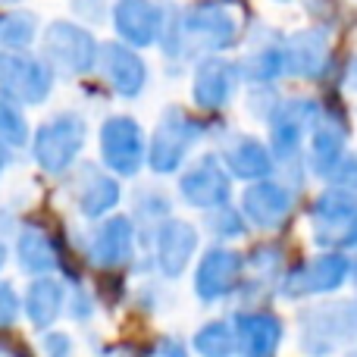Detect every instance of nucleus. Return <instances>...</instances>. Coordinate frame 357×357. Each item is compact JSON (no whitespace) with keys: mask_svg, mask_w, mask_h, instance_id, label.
Masks as SVG:
<instances>
[{"mask_svg":"<svg viewBox=\"0 0 357 357\" xmlns=\"http://www.w3.org/2000/svg\"><path fill=\"white\" fill-rule=\"evenodd\" d=\"M241 38V16L232 0H197L185 10H169L160 47L167 60L185 63L235 47Z\"/></svg>","mask_w":357,"mask_h":357,"instance_id":"f257e3e1","label":"nucleus"},{"mask_svg":"<svg viewBox=\"0 0 357 357\" xmlns=\"http://www.w3.org/2000/svg\"><path fill=\"white\" fill-rule=\"evenodd\" d=\"M357 345V298L310 304L298 314V348L304 357H333Z\"/></svg>","mask_w":357,"mask_h":357,"instance_id":"f03ea898","label":"nucleus"},{"mask_svg":"<svg viewBox=\"0 0 357 357\" xmlns=\"http://www.w3.org/2000/svg\"><path fill=\"white\" fill-rule=\"evenodd\" d=\"M88 142V123L79 110H56L31 135V157L47 176H63L79 163Z\"/></svg>","mask_w":357,"mask_h":357,"instance_id":"7ed1b4c3","label":"nucleus"},{"mask_svg":"<svg viewBox=\"0 0 357 357\" xmlns=\"http://www.w3.org/2000/svg\"><path fill=\"white\" fill-rule=\"evenodd\" d=\"M204 138V123L185 107H167L148 138V169L154 176H173L188 163L195 144Z\"/></svg>","mask_w":357,"mask_h":357,"instance_id":"20e7f679","label":"nucleus"},{"mask_svg":"<svg viewBox=\"0 0 357 357\" xmlns=\"http://www.w3.org/2000/svg\"><path fill=\"white\" fill-rule=\"evenodd\" d=\"M98 38L85 25L56 19L41 31V56L63 79H82L98 69Z\"/></svg>","mask_w":357,"mask_h":357,"instance_id":"39448f33","label":"nucleus"},{"mask_svg":"<svg viewBox=\"0 0 357 357\" xmlns=\"http://www.w3.org/2000/svg\"><path fill=\"white\" fill-rule=\"evenodd\" d=\"M323 107L314 98H282L273 116L266 119L270 126V151L276 157V167H295L301 163L304 144H307L314 126L320 123Z\"/></svg>","mask_w":357,"mask_h":357,"instance_id":"423d86ee","label":"nucleus"},{"mask_svg":"<svg viewBox=\"0 0 357 357\" xmlns=\"http://www.w3.org/2000/svg\"><path fill=\"white\" fill-rule=\"evenodd\" d=\"M310 235L314 245L326 251H348L357 248V191L329 185L310 204Z\"/></svg>","mask_w":357,"mask_h":357,"instance_id":"0eeeda50","label":"nucleus"},{"mask_svg":"<svg viewBox=\"0 0 357 357\" xmlns=\"http://www.w3.org/2000/svg\"><path fill=\"white\" fill-rule=\"evenodd\" d=\"M100 163L116 178H135L148 163V138L135 116L113 113L100 123L98 132Z\"/></svg>","mask_w":357,"mask_h":357,"instance_id":"6e6552de","label":"nucleus"},{"mask_svg":"<svg viewBox=\"0 0 357 357\" xmlns=\"http://www.w3.org/2000/svg\"><path fill=\"white\" fill-rule=\"evenodd\" d=\"M56 73L41 54L29 50H3L0 54V94L22 107H41L54 91Z\"/></svg>","mask_w":357,"mask_h":357,"instance_id":"1a4fd4ad","label":"nucleus"},{"mask_svg":"<svg viewBox=\"0 0 357 357\" xmlns=\"http://www.w3.org/2000/svg\"><path fill=\"white\" fill-rule=\"evenodd\" d=\"M85 254L98 270L116 273L135 264L138 257V222L129 213H110L94 222L88 232Z\"/></svg>","mask_w":357,"mask_h":357,"instance_id":"9d476101","label":"nucleus"},{"mask_svg":"<svg viewBox=\"0 0 357 357\" xmlns=\"http://www.w3.org/2000/svg\"><path fill=\"white\" fill-rule=\"evenodd\" d=\"M351 279V260L342 251H326L320 257H310L298 264L279 279V295L289 301H301V298L314 295H329L339 291L342 285Z\"/></svg>","mask_w":357,"mask_h":357,"instance_id":"9b49d317","label":"nucleus"},{"mask_svg":"<svg viewBox=\"0 0 357 357\" xmlns=\"http://www.w3.org/2000/svg\"><path fill=\"white\" fill-rule=\"evenodd\" d=\"M69 201L79 210V216L98 222L119 207L123 185L107 167H98L91 160L75 163L73 173H69Z\"/></svg>","mask_w":357,"mask_h":357,"instance_id":"f8f14e48","label":"nucleus"},{"mask_svg":"<svg viewBox=\"0 0 357 357\" xmlns=\"http://www.w3.org/2000/svg\"><path fill=\"white\" fill-rule=\"evenodd\" d=\"M245 282V257L226 245H213L201 254L195 266V295L201 304H220L238 295Z\"/></svg>","mask_w":357,"mask_h":357,"instance_id":"ddd939ff","label":"nucleus"},{"mask_svg":"<svg viewBox=\"0 0 357 357\" xmlns=\"http://www.w3.org/2000/svg\"><path fill=\"white\" fill-rule=\"evenodd\" d=\"M178 197L195 210H213L232 197V176L216 154H201L178 173Z\"/></svg>","mask_w":357,"mask_h":357,"instance_id":"4468645a","label":"nucleus"},{"mask_svg":"<svg viewBox=\"0 0 357 357\" xmlns=\"http://www.w3.org/2000/svg\"><path fill=\"white\" fill-rule=\"evenodd\" d=\"M238 85H241V69L235 60H229L222 54L201 56L195 63V75H191V100L204 113L226 110L232 104Z\"/></svg>","mask_w":357,"mask_h":357,"instance_id":"2eb2a0df","label":"nucleus"},{"mask_svg":"<svg viewBox=\"0 0 357 357\" xmlns=\"http://www.w3.org/2000/svg\"><path fill=\"white\" fill-rule=\"evenodd\" d=\"M167 19L169 10L160 6L157 0H116L110 10V22L116 38L135 50L160 44Z\"/></svg>","mask_w":357,"mask_h":357,"instance_id":"dca6fc26","label":"nucleus"},{"mask_svg":"<svg viewBox=\"0 0 357 357\" xmlns=\"http://www.w3.org/2000/svg\"><path fill=\"white\" fill-rule=\"evenodd\" d=\"M98 73H100V79H104V85L126 100L138 98V94L148 88V79H151V69H148V63H144V56L138 54L135 47L123 44L119 38L100 44Z\"/></svg>","mask_w":357,"mask_h":357,"instance_id":"f3484780","label":"nucleus"},{"mask_svg":"<svg viewBox=\"0 0 357 357\" xmlns=\"http://www.w3.org/2000/svg\"><path fill=\"white\" fill-rule=\"evenodd\" d=\"M197 241H201L197 226L169 216V220H163L160 226L154 229V235H151V264L157 266V273H160L163 279H178L188 270L191 260H195Z\"/></svg>","mask_w":357,"mask_h":357,"instance_id":"a211bd4d","label":"nucleus"},{"mask_svg":"<svg viewBox=\"0 0 357 357\" xmlns=\"http://www.w3.org/2000/svg\"><path fill=\"white\" fill-rule=\"evenodd\" d=\"M216 157L229 169V176L248 185L260 182V178H273L276 173V157H273L270 144H264L257 135H248V132H226L220 138Z\"/></svg>","mask_w":357,"mask_h":357,"instance_id":"6ab92c4d","label":"nucleus"},{"mask_svg":"<svg viewBox=\"0 0 357 357\" xmlns=\"http://www.w3.org/2000/svg\"><path fill=\"white\" fill-rule=\"evenodd\" d=\"M235 326V357H279L285 339V323L266 307H241L232 317Z\"/></svg>","mask_w":357,"mask_h":357,"instance_id":"aec40b11","label":"nucleus"},{"mask_svg":"<svg viewBox=\"0 0 357 357\" xmlns=\"http://www.w3.org/2000/svg\"><path fill=\"white\" fill-rule=\"evenodd\" d=\"M291 188L276 178H260L251 182L241 195V213H245L248 226L260 229V232H276L285 226V220L291 216Z\"/></svg>","mask_w":357,"mask_h":357,"instance_id":"412c9836","label":"nucleus"},{"mask_svg":"<svg viewBox=\"0 0 357 357\" xmlns=\"http://www.w3.org/2000/svg\"><path fill=\"white\" fill-rule=\"evenodd\" d=\"M348 157V126L342 116L323 110L320 123L314 126L307 138V151H304V167L307 173H314L317 178L329 182V176L335 173L342 160Z\"/></svg>","mask_w":357,"mask_h":357,"instance_id":"4be33fe9","label":"nucleus"},{"mask_svg":"<svg viewBox=\"0 0 357 357\" xmlns=\"http://www.w3.org/2000/svg\"><path fill=\"white\" fill-rule=\"evenodd\" d=\"M285 75L304 82L323 79L329 69V35L323 29H301L282 38Z\"/></svg>","mask_w":357,"mask_h":357,"instance_id":"5701e85b","label":"nucleus"},{"mask_svg":"<svg viewBox=\"0 0 357 357\" xmlns=\"http://www.w3.org/2000/svg\"><path fill=\"white\" fill-rule=\"evenodd\" d=\"M16 264L22 273L35 276H54L63 266V248L56 235L41 222H25L16 235Z\"/></svg>","mask_w":357,"mask_h":357,"instance_id":"b1692460","label":"nucleus"},{"mask_svg":"<svg viewBox=\"0 0 357 357\" xmlns=\"http://www.w3.org/2000/svg\"><path fill=\"white\" fill-rule=\"evenodd\" d=\"M66 295L69 289L56 276H35L22 295V314L38 333L50 329L60 314H66Z\"/></svg>","mask_w":357,"mask_h":357,"instance_id":"393cba45","label":"nucleus"},{"mask_svg":"<svg viewBox=\"0 0 357 357\" xmlns=\"http://www.w3.org/2000/svg\"><path fill=\"white\" fill-rule=\"evenodd\" d=\"M241 82L248 85H273L285 75V60H282V38L270 35L260 44H251L245 56L238 60Z\"/></svg>","mask_w":357,"mask_h":357,"instance_id":"a878e982","label":"nucleus"},{"mask_svg":"<svg viewBox=\"0 0 357 357\" xmlns=\"http://www.w3.org/2000/svg\"><path fill=\"white\" fill-rule=\"evenodd\" d=\"M132 220L142 222L138 229H148L151 235H154V229L160 226L163 220H169L173 216V201H169V195L163 188H157V185H142V188L132 195Z\"/></svg>","mask_w":357,"mask_h":357,"instance_id":"bb28decb","label":"nucleus"},{"mask_svg":"<svg viewBox=\"0 0 357 357\" xmlns=\"http://www.w3.org/2000/svg\"><path fill=\"white\" fill-rule=\"evenodd\" d=\"M41 22L31 10H10L0 16V47L3 50H29L41 38Z\"/></svg>","mask_w":357,"mask_h":357,"instance_id":"cd10ccee","label":"nucleus"},{"mask_svg":"<svg viewBox=\"0 0 357 357\" xmlns=\"http://www.w3.org/2000/svg\"><path fill=\"white\" fill-rule=\"evenodd\" d=\"M191 348H195L197 357H235L238 354V348H235V326L229 320L204 323L195 333V339H191Z\"/></svg>","mask_w":357,"mask_h":357,"instance_id":"c85d7f7f","label":"nucleus"},{"mask_svg":"<svg viewBox=\"0 0 357 357\" xmlns=\"http://www.w3.org/2000/svg\"><path fill=\"white\" fill-rule=\"evenodd\" d=\"M29 138H31V132H29V119H25L22 104L0 94V142L6 148H25Z\"/></svg>","mask_w":357,"mask_h":357,"instance_id":"c756f323","label":"nucleus"},{"mask_svg":"<svg viewBox=\"0 0 357 357\" xmlns=\"http://www.w3.org/2000/svg\"><path fill=\"white\" fill-rule=\"evenodd\" d=\"M204 229H207L216 241H235L248 232V220L232 204H222V207H213L204 213Z\"/></svg>","mask_w":357,"mask_h":357,"instance_id":"7c9ffc66","label":"nucleus"},{"mask_svg":"<svg viewBox=\"0 0 357 357\" xmlns=\"http://www.w3.org/2000/svg\"><path fill=\"white\" fill-rule=\"evenodd\" d=\"M19 314H22V298H19L16 285L0 279V333L16 326Z\"/></svg>","mask_w":357,"mask_h":357,"instance_id":"2f4dec72","label":"nucleus"},{"mask_svg":"<svg viewBox=\"0 0 357 357\" xmlns=\"http://www.w3.org/2000/svg\"><path fill=\"white\" fill-rule=\"evenodd\" d=\"M94 310H98V298L91 295L88 289H82V285H75V289H69L66 295V314L73 317L75 323H85L94 317Z\"/></svg>","mask_w":357,"mask_h":357,"instance_id":"473e14b6","label":"nucleus"},{"mask_svg":"<svg viewBox=\"0 0 357 357\" xmlns=\"http://www.w3.org/2000/svg\"><path fill=\"white\" fill-rule=\"evenodd\" d=\"M276 107H279V98H276V91H273V85H251V94H248V110H251V116L266 123Z\"/></svg>","mask_w":357,"mask_h":357,"instance_id":"72a5a7b5","label":"nucleus"},{"mask_svg":"<svg viewBox=\"0 0 357 357\" xmlns=\"http://www.w3.org/2000/svg\"><path fill=\"white\" fill-rule=\"evenodd\" d=\"M38 345H41V357H73L75 354L73 335L63 333V329H44Z\"/></svg>","mask_w":357,"mask_h":357,"instance_id":"f704fd0d","label":"nucleus"},{"mask_svg":"<svg viewBox=\"0 0 357 357\" xmlns=\"http://www.w3.org/2000/svg\"><path fill=\"white\" fill-rule=\"evenodd\" d=\"M69 6H73L75 16L85 19L88 25H98V22H104V19H110V10H113L107 0H69Z\"/></svg>","mask_w":357,"mask_h":357,"instance_id":"c9c22d12","label":"nucleus"},{"mask_svg":"<svg viewBox=\"0 0 357 357\" xmlns=\"http://www.w3.org/2000/svg\"><path fill=\"white\" fill-rule=\"evenodd\" d=\"M329 185H339V188L357 191V154H348L345 160L335 167V173L329 176Z\"/></svg>","mask_w":357,"mask_h":357,"instance_id":"e433bc0d","label":"nucleus"},{"mask_svg":"<svg viewBox=\"0 0 357 357\" xmlns=\"http://www.w3.org/2000/svg\"><path fill=\"white\" fill-rule=\"evenodd\" d=\"M151 357H191L188 348H185V342L178 339V335H160L154 345V351Z\"/></svg>","mask_w":357,"mask_h":357,"instance_id":"4c0bfd02","label":"nucleus"},{"mask_svg":"<svg viewBox=\"0 0 357 357\" xmlns=\"http://www.w3.org/2000/svg\"><path fill=\"white\" fill-rule=\"evenodd\" d=\"M345 85L357 94V56H351V63H348V69H345Z\"/></svg>","mask_w":357,"mask_h":357,"instance_id":"58836bf2","label":"nucleus"},{"mask_svg":"<svg viewBox=\"0 0 357 357\" xmlns=\"http://www.w3.org/2000/svg\"><path fill=\"white\" fill-rule=\"evenodd\" d=\"M10 151H13V148H6V144L0 142V176H3V169L10 167V160H13V154H10Z\"/></svg>","mask_w":357,"mask_h":357,"instance_id":"ea45409f","label":"nucleus"},{"mask_svg":"<svg viewBox=\"0 0 357 357\" xmlns=\"http://www.w3.org/2000/svg\"><path fill=\"white\" fill-rule=\"evenodd\" d=\"M6 260H10V248H6V241L0 238V270L6 266Z\"/></svg>","mask_w":357,"mask_h":357,"instance_id":"a19ab883","label":"nucleus"},{"mask_svg":"<svg viewBox=\"0 0 357 357\" xmlns=\"http://www.w3.org/2000/svg\"><path fill=\"white\" fill-rule=\"evenodd\" d=\"M116 357H142L135 351V348H123V351H116Z\"/></svg>","mask_w":357,"mask_h":357,"instance_id":"79ce46f5","label":"nucleus"},{"mask_svg":"<svg viewBox=\"0 0 357 357\" xmlns=\"http://www.w3.org/2000/svg\"><path fill=\"white\" fill-rule=\"evenodd\" d=\"M19 3H22V0H0V6H6V10H16Z\"/></svg>","mask_w":357,"mask_h":357,"instance_id":"37998d69","label":"nucleus"},{"mask_svg":"<svg viewBox=\"0 0 357 357\" xmlns=\"http://www.w3.org/2000/svg\"><path fill=\"white\" fill-rule=\"evenodd\" d=\"M351 282L357 285V260H354V264H351Z\"/></svg>","mask_w":357,"mask_h":357,"instance_id":"c03bdc74","label":"nucleus"},{"mask_svg":"<svg viewBox=\"0 0 357 357\" xmlns=\"http://www.w3.org/2000/svg\"><path fill=\"white\" fill-rule=\"evenodd\" d=\"M342 357H357V351H348V354H342Z\"/></svg>","mask_w":357,"mask_h":357,"instance_id":"a18cd8bd","label":"nucleus"},{"mask_svg":"<svg viewBox=\"0 0 357 357\" xmlns=\"http://www.w3.org/2000/svg\"><path fill=\"white\" fill-rule=\"evenodd\" d=\"M0 357H10V354H6V351H3V348H0Z\"/></svg>","mask_w":357,"mask_h":357,"instance_id":"49530a36","label":"nucleus"},{"mask_svg":"<svg viewBox=\"0 0 357 357\" xmlns=\"http://www.w3.org/2000/svg\"><path fill=\"white\" fill-rule=\"evenodd\" d=\"M279 3H289V0H279Z\"/></svg>","mask_w":357,"mask_h":357,"instance_id":"de8ad7c7","label":"nucleus"},{"mask_svg":"<svg viewBox=\"0 0 357 357\" xmlns=\"http://www.w3.org/2000/svg\"><path fill=\"white\" fill-rule=\"evenodd\" d=\"M351 3H357V0H351Z\"/></svg>","mask_w":357,"mask_h":357,"instance_id":"09e8293b","label":"nucleus"}]
</instances>
